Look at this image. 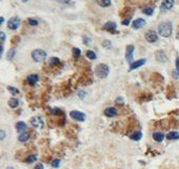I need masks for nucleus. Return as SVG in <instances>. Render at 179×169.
I'll list each match as a JSON object with an SVG mask.
<instances>
[{
  "mask_svg": "<svg viewBox=\"0 0 179 169\" xmlns=\"http://www.w3.org/2000/svg\"><path fill=\"white\" fill-rule=\"evenodd\" d=\"M173 31V26L171 22H162L158 26V33L162 37H170Z\"/></svg>",
  "mask_w": 179,
  "mask_h": 169,
  "instance_id": "1",
  "label": "nucleus"
},
{
  "mask_svg": "<svg viewBox=\"0 0 179 169\" xmlns=\"http://www.w3.org/2000/svg\"><path fill=\"white\" fill-rule=\"evenodd\" d=\"M108 72H110V68L108 67V64H98L96 70H95L96 75H98V76L101 77V78H106L108 75Z\"/></svg>",
  "mask_w": 179,
  "mask_h": 169,
  "instance_id": "2",
  "label": "nucleus"
},
{
  "mask_svg": "<svg viewBox=\"0 0 179 169\" xmlns=\"http://www.w3.org/2000/svg\"><path fill=\"white\" fill-rule=\"evenodd\" d=\"M32 58H33L35 61L41 62L47 58V52L41 49H37V50H34L32 52Z\"/></svg>",
  "mask_w": 179,
  "mask_h": 169,
  "instance_id": "3",
  "label": "nucleus"
},
{
  "mask_svg": "<svg viewBox=\"0 0 179 169\" xmlns=\"http://www.w3.org/2000/svg\"><path fill=\"white\" fill-rule=\"evenodd\" d=\"M20 23H21V21H20L18 17H13L7 21V26H9V30H14L15 31L20 26Z\"/></svg>",
  "mask_w": 179,
  "mask_h": 169,
  "instance_id": "4",
  "label": "nucleus"
},
{
  "mask_svg": "<svg viewBox=\"0 0 179 169\" xmlns=\"http://www.w3.org/2000/svg\"><path fill=\"white\" fill-rule=\"evenodd\" d=\"M31 124L34 128L36 129H41L44 127V121H43L42 117L40 116H35L31 119Z\"/></svg>",
  "mask_w": 179,
  "mask_h": 169,
  "instance_id": "5",
  "label": "nucleus"
},
{
  "mask_svg": "<svg viewBox=\"0 0 179 169\" xmlns=\"http://www.w3.org/2000/svg\"><path fill=\"white\" fill-rule=\"evenodd\" d=\"M70 116H71L73 119L78 121H85V117H87L84 113H82V112H80V111H71V113H70Z\"/></svg>",
  "mask_w": 179,
  "mask_h": 169,
  "instance_id": "6",
  "label": "nucleus"
},
{
  "mask_svg": "<svg viewBox=\"0 0 179 169\" xmlns=\"http://www.w3.org/2000/svg\"><path fill=\"white\" fill-rule=\"evenodd\" d=\"M146 41H148V42H156V41L158 40L157 33H156L155 31L150 30V31H148L146 33Z\"/></svg>",
  "mask_w": 179,
  "mask_h": 169,
  "instance_id": "7",
  "label": "nucleus"
},
{
  "mask_svg": "<svg viewBox=\"0 0 179 169\" xmlns=\"http://www.w3.org/2000/svg\"><path fill=\"white\" fill-rule=\"evenodd\" d=\"M133 53H134V45H127V54H125V57H127V62L130 64H133Z\"/></svg>",
  "mask_w": 179,
  "mask_h": 169,
  "instance_id": "8",
  "label": "nucleus"
},
{
  "mask_svg": "<svg viewBox=\"0 0 179 169\" xmlns=\"http://www.w3.org/2000/svg\"><path fill=\"white\" fill-rule=\"evenodd\" d=\"M144 24H146V21H144L143 19H141V18H138V19H136L134 22H133V29L135 30H138V29H141L142 26H144Z\"/></svg>",
  "mask_w": 179,
  "mask_h": 169,
  "instance_id": "9",
  "label": "nucleus"
},
{
  "mask_svg": "<svg viewBox=\"0 0 179 169\" xmlns=\"http://www.w3.org/2000/svg\"><path fill=\"white\" fill-rule=\"evenodd\" d=\"M38 75L37 74H31V75H28L26 77V81H28V85H31V86H34L36 83L38 81Z\"/></svg>",
  "mask_w": 179,
  "mask_h": 169,
  "instance_id": "10",
  "label": "nucleus"
},
{
  "mask_svg": "<svg viewBox=\"0 0 179 169\" xmlns=\"http://www.w3.org/2000/svg\"><path fill=\"white\" fill-rule=\"evenodd\" d=\"M173 5H174V1H173V0H165V1L162 2V4H161V9H162L163 11L171 10L173 7Z\"/></svg>",
  "mask_w": 179,
  "mask_h": 169,
  "instance_id": "11",
  "label": "nucleus"
},
{
  "mask_svg": "<svg viewBox=\"0 0 179 169\" xmlns=\"http://www.w3.org/2000/svg\"><path fill=\"white\" fill-rule=\"evenodd\" d=\"M116 28H117V24H116L115 22H106L103 26V30H106V31H110V32L115 31Z\"/></svg>",
  "mask_w": 179,
  "mask_h": 169,
  "instance_id": "12",
  "label": "nucleus"
},
{
  "mask_svg": "<svg viewBox=\"0 0 179 169\" xmlns=\"http://www.w3.org/2000/svg\"><path fill=\"white\" fill-rule=\"evenodd\" d=\"M116 114H117V111L115 108H106L104 110V115L108 117H114Z\"/></svg>",
  "mask_w": 179,
  "mask_h": 169,
  "instance_id": "13",
  "label": "nucleus"
},
{
  "mask_svg": "<svg viewBox=\"0 0 179 169\" xmlns=\"http://www.w3.org/2000/svg\"><path fill=\"white\" fill-rule=\"evenodd\" d=\"M16 130L18 131L19 133L21 134V133H23L24 131L26 130V125H25V123H23V121H18L16 124Z\"/></svg>",
  "mask_w": 179,
  "mask_h": 169,
  "instance_id": "14",
  "label": "nucleus"
},
{
  "mask_svg": "<svg viewBox=\"0 0 179 169\" xmlns=\"http://www.w3.org/2000/svg\"><path fill=\"white\" fill-rule=\"evenodd\" d=\"M146 59H140V60H137V61L133 62V64H131L130 70H135V69H137V68L141 67V66H143V64H146Z\"/></svg>",
  "mask_w": 179,
  "mask_h": 169,
  "instance_id": "15",
  "label": "nucleus"
},
{
  "mask_svg": "<svg viewBox=\"0 0 179 169\" xmlns=\"http://www.w3.org/2000/svg\"><path fill=\"white\" fill-rule=\"evenodd\" d=\"M156 58H157L158 61H161V62H164L167 61V55L163 51H158L156 53Z\"/></svg>",
  "mask_w": 179,
  "mask_h": 169,
  "instance_id": "16",
  "label": "nucleus"
},
{
  "mask_svg": "<svg viewBox=\"0 0 179 169\" xmlns=\"http://www.w3.org/2000/svg\"><path fill=\"white\" fill-rule=\"evenodd\" d=\"M153 138L156 142L160 143V142L163 140V138H164V134L161 133V132H155V133H153Z\"/></svg>",
  "mask_w": 179,
  "mask_h": 169,
  "instance_id": "17",
  "label": "nucleus"
},
{
  "mask_svg": "<svg viewBox=\"0 0 179 169\" xmlns=\"http://www.w3.org/2000/svg\"><path fill=\"white\" fill-rule=\"evenodd\" d=\"M142 138V133L140 131H136V132H133L132 134H130V138L133 140H141Z\"/></svg>",
  "mask_w": 179,
  "mask_h": 169,
  "instance_id": "18",
  "label": "nucleus"
},
{
  "mask_svg": "<svg viewBox=\"0 0 179 169\" xmlns=\"http://www.w3.org/2000/svg\"><path fill=\"white\" fill-rule=\"evenodd\" d=\"M167 138L170 140H178L179 138V133L176 132V131H171L170 133L167 134Z\"/></svg>",
  "mask_w": 179,
  "mask_h": 169,
  "instance_id": "19",
  "label": "nucleus"
},
{
  "mask_svg": "<svg viewBox=\"0 0 179 169\" xmlns=\"http://www.w3.org/2000/svg\"><path fill=\"white\" fill-rule=\"evenodd\" d=\"M19 105V100L16 99V98H11L9 102V106L11 108H13V109H15V108H17Z\"/></svg>",
  "mask_w": 179,
  "mask_h": 169,
  "instance_id": "20",
  "label": "nucleus"
},
{
  "mask_svg": "<svg viewBox=\"0 0 179 169\" xmlns=\"http://www.w3.org/2000/svg\"><path fill=\"white\" fill-rule=\"evenodd\" d=\"M97 3H98L100 7H110V5L112 4V2L110 1V0H102V1H97Z\"/></svg>",
  "mask_w": 179,
  "mask_h": 169,
  "instance_id": "21",
  "label": "nucleus"
},
{
  "mask_svg": "<svg viewBox=\"0 0 179 169\" xmlns=\"http://www.w3.org/2000/svg\"><path fill=\"white\" fill-rule=\"evenodd\" d=\"M80 55H81V51L80 49H78V48H74L73 49V57L74 58H79L80 57Z\"/></svg>",
  "mask_w": 179,
  "mask_h": 169,
  "instance_id": "22",
  "label": "nucleus"
},
{
  "mask_svg": "<svg viewBox=\"0 0 179 169\" xmlns=\"http://www.w3.org/2000/svg\"><path fill=\"white\" fill-rule=\"evenodd\" d=\"M28 133H26V132H23V133H21L20 135L18 136V140H20V142H26V140L28 138Z\"/></svg>",
  "mask_w": 179,
  "mask_h": 169,
  "instance_id": "23",
  "label": "nucleus"
},
{
  "mask_svg": "<svg viewBox=\"0 0 179 169\" xmlns=\"http://www.w3.org/2000/svg\"><path fill=\"white\" fill-rule=\"evenodd\" d=\"M142 12H143L146 15H148V16H151V15L154 13V9L153 7H144L143 10H142Z\"/></svg>",
  "mask_w": 179,
  "mask_h": 169,
  "instance_id": "24",
  "label": "nucleus"
},
{
  "mask_svg": "<svg viewBox=\"0 0 179 169\" xmlns=\"http://www.w3.org/2000/svg\"><path fill=\"white\" fill-rule=\"evenodd\" d=\"M15 54H16V51H15L14 49H11V50L7 53V59H13L14 56H15Z\"/></svg>",
  "mask_w": 179,
  "mask_h": 169,
  "instance_id": "25",
  "label": "nucleus"
},
{
  "mask_svg": "<svg viewBox=\"0 0 179 169\" xmlns=\"http://www.w3.org/2000/svg\"><path fill=\"white\" fill-rule=\"evenodd\" d=\"M49 64L51 66H56V64H58L59 62H60V60H59V58L58 57H53V58H51L49 59Z\"/></svg>",
  "mask_w": 179,
  "mask_h": 169,
  "instance_id": "26",
  "label": "nucleus"
},
{
  "mask_svg": "<svg viewBox=\"0 0 179 169\" xmlns=\"http://www.w3.org/2000/svg\"><path fill=\"white\" fill-rule=\"evenodd\" d=\"M87 57L90 59H96V54L93 51H87Z\"/></svg>",
  "mask_w": 179,
  "mask_h": 169,
  "instance_id": "27",
  "label": "nucleus"
},
{
  "mask_svg": "<svg viewBox=\"0 0 179 169\" xmlns=\"http://www.w3.org/2000/svg\"><path fill=\"white\" fill-rule=\"evenodd\" d=\"M37 159V157H36V155H30V157H28V159H25V162L28 163V164H31V163H34Z\"/></svg>",
  "mask_w": 179,
  "mask_h": 169,
  "instance_id": "28",
  "label": "nucleus"
},
{
  "mask_svg": "<svg viewBox=\"0 0 179 169\" xmlns=\"http://www.w3.org/2000/svg\"><path fill=\"white\" fill-rule=\"evenodd\" d=\"M7 89H9V91L12 93L13 95H17V94H19V90L16 88H14V87H9Z\"/></svg>",
  "mask_w": 179,
  "mask_h": 169,
  "instance_id": "29",
  "label": "nucleus"
},
{
  "mask_svg": "<svg viewBox=\"0 0 179 169\" xmlns=\"http://www.w3.org/2000/svg\"><path fill=\"white\" fill-rule=\"evenodd\" d=\"M28 24L32 26H38V21L36 19H33V18H30V19L28 20Z\"/></svg>",
  "mask_w": 179,
  "mask_h": 169,
  "instance_id": "30",
  "label": "nucleus"
},
{
  "mask_svg": "<svg viewBox=\"0 0 179 169\" xmlns=\"http://www.w3.org/2000/svg\"><path fill=\"white\" fill-rule=\"evenodd\" d=\"M51 112H52L53 115H58V114H60V113H61V110L58 109V108H55V109L51 110Z\"/></svg>",
  "mask_w": 179,
  "mask_h": 169,
  "instance_id": "31",
  "label": "nucleus"
},
{
  "mask_svg": "<svg viewBox=\"0 0 179 169\" xmlns=\"http://www.w3.org/2000/svg\"><path fill=\"white\" fill-rule=\"evenodd\" d=\"M59 165H60V159H54V161H53L52 162V166L54 167V168H57V167L59 166Z\"/></svg>",
  "mask_w": 179,
  "mask_h": 169,
  "instance_id": "32",
  "label": "nucleus"
},
{
  "mask_svg": "<svg viewBox=\"0 0 179 169\" xmlns=\"http://www.w3.org/2000/svg\"><path fill=\"white\" fill-rule=\"evenodd\" d=\"M0 38H1V42H4L5 41V33L4 32H1V33H0Z\"/></svg>",
  "mask_w": 179,
  "mask_h": 169,
  "instance_id": "33",
  "label": "nucleus"
},
{
  "mask_svg": "<svg viewBox=\"0 0 179 169\" xmlns=\"http://www.w3.org/2000/svg\"><path fill=\"white\" fill-rule=\"evenodd\" d=\"M116 104H117V105H119V104H120V105H122V104H123L122 97H117V99H116Z\"/></svg>",
  "mask_w": 179,
  "mask_h": 169,
  "instance_id": "34",
  "label": "nucleus"
},
{
  "mask_svg": "<svg viewBox=\"0 0 179 169\" xmlns=\"http://www.w3.org/2000/svg\"><path fill=\"white\" fill-rule=\"evenodd\" d=\"M173 77L174 78H179V71H173Z\"/></svg>",
  "mask_w": 179,
  "mask_h": 169,
  "instance_id": "35",
  "label": "nucleus"
},
{
  "mask_svg": "<svg viewBox=\"0 0 179 169\" xmlns=\"http://www.w3.org/2000/svg\"><path fill=\"white\" fill-rule=\"evenodd\" d=\"M130 20H131V18H127V19L122 20V24L123 26H127V24L130 23Z\"/></svg>",
  "mask_w": 179,
  "mask_h": 169,
  "instance_id": "36",
  "label": "nucleus"
},
{
  "mask_svg": "<svg viewBox=\"0 0 179 169\" xmlns=\"http://www.w3.org/2000/svg\"><path fill=\"white\" fill-rule=\"evenodd\" d=\"M4 136H5V132L2 130L1 132H0V138H1V140H3V138H4Z\"/></svg>",
  "mask_w": 179,
  "mask_h": 169,
  "instance_id": "37",
  "label": "nucleus"
},
{
  "mask_svg": "<svg viewBox=\"0 0 179 169\" xmlns=\"http://www.w3.org/2000/svg\"><path fill=\"white\" fill-rule=\"evenodd\" d=\"M35 169H43V165L42 164H38L37 166L35 167Z\"/></svg>",
  "mask_w": 179,
  "mask_h": 169,
  "instance_id": "38",
  "label": "nucleus"
},
{
  "mask_svg": "<svg viewBox=\"0 0 179 169\" xmlns=\"http://www.w3.org/2000/svg\"><path fill=\"white\" fill-rule=\"evenodd\" d=\"M176 67H177V71H179V58L176 59Z\"/></svg>",
  "mask_w": 179,
  "mask_h": 169,
  "instance_id": "39",
  "label": "nucleus"
},
{
  "mask_svg": "<svg viewBox=\"0 0 179 169\" xmlns=\"http://www.w3.org/2000/svg\"><path fill=\"white\" fill-rule=\"evenodd\" d=\"M108 45H110V41H108V40H106V42L103 43V45H104V47H108Z\"/></svg>",
  "mask_w": 179,
  "mask_h": 169,
  "instance_id": "40",
  "label": "nucleus"
},
{
  "mask_svg": "<svg viewBox=\"0 0 179 169\" xmlns=\"http://www.w3.org/2000/svg\"><path fill=\"white\" fill-rule=\"evenodd\" d=\"M2 53H3V45H1L0 47V55H2Z\"/></svg>",
  "mask_w": 179,
  "mask_h": 169,
  "instance_id": "41",
  "label": "nucleus"
},
{
  "mask_svg": "<svg viewBox=\"0 0 179 169\" xmlns=\"http://www.w3.org/2000/svg\"><path fill=\"white\" fill-rule=\"evenodd\" d=\"M3 22H4V18H3V17H1V18H0V24H2Z\"/></svg>",
  "mask_w": 179,
  "mask_h": 169,
  "instance_id": "42",
  "label": "nucleus"
}]
</instances>
